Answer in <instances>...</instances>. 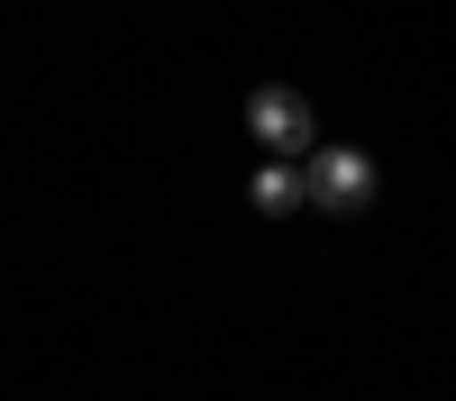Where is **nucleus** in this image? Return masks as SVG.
Returning a JSON list of instances; mask_svg holds the SVG:
<instances>
[{
  "label": "nucleus",
  "mask_w": 456,
  "mask_h": 401,
  "mask_svg": "<svg viewBox=\"0 0 456 401\" xmlns=\"http://www.w3.org/2000/svg\"><path fill=\"white\" fill-rule=\"evenodd\" d=\"M247 201H256L265 219H283V210H301V201H311V182H301V164H283V156H274V164L247 182Z\"/></svg>",
  "instance_id": "nucleus-3"
},
{
  "label": "nucleus",
  "mask_w": 456,
  "mask_h": 401,
  "mask_svg": "<svg viewBox=\"0 0 456 401\" xmlns=\"http://www.w3.org/2000/svg\"><path fill=\"white\" fill-rule=\"evenodd\" d=\"M301 182H311L320 210H365L374 201V156L365 146H320V156L301 164Z\"/></svg>",
  "instance_id": "nucleus-2"
},
{
  "label": "nucleus",
  "mask_w": 456,
  "mask_h": 401,
  "mask_svg": "<svg viewBox=\"0 0 456 401\" xmlns=\"http://www.w3.org/2000/svg\"><path fill=\"white\" fill-rule=\"evenodd\" d=\"M247 128H256V146L265 156H311V100H301L292 83H265V92H247Z\"/></svg>",
  "instance_id": "nucleus-1"
}]
</instances>
